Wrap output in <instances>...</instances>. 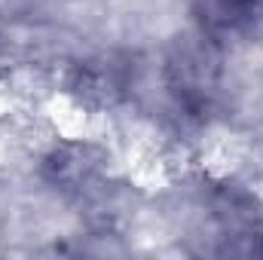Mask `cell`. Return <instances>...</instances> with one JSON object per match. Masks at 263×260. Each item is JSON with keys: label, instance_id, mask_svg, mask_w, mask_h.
<instances>
[{"label": "cell", "instance_id": "6da1fadb", "mask_svg": "<svg viewBox=\"0 0 263 260\" xmlns=\"http://www.w3.org/2000/svg\"><path fill=\"white\" fill-rule=\"evenodd\" d=\"M162 80L175 107L190 120H202L220 92V43L202 28L178 34L165 49Z\"/></svg>", "mask_w": 263, "mask_h": 260}, {"label": "cell", "instance_id": "7a4b0ae2", "mask_svg": "<svg viewBox=\"0 0 263 260\" xmlns=\"http://www.w3.org/2000/svg\"><path fill=\"white\" fill-rule=\"evenodd\" d=\"M107 150L95 141H59L40 159V178L65 196H89L107 172Z\"/></svg>", "mask_w": 263, "mask_h": 260}, {"label": "cell", "instance_id": "3957f363", "mask_svg": "<svg viewBox=\"0 0 263 260\" xmlns=\"http://www.w3.org/2000/svg\"><path fill=\"white\" fill-rule=\"evenodd\" d=\"M135 86V62L126 52H98L73 65L67 89L92 107L120 104Z\"/></svg>", "mask_w": 263, "mask_h": 260}, {"label": "cell", "instance_id": "277c9868", "mask_svg": "<svg viewBox=\"0 0 263 260\" xmlns=\"http://www.w3.org/2000/svg\"><path fill=\"white\" fill-rule=\"evenodd\" d=\"M0 49H3V31H0Z\"/></svg>", "mask_w": 263, "mask_h": 260}]
</instances>
